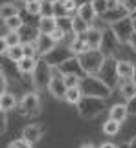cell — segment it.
Returning <instances> with one entry per match:
<instances>
[{
	"label": "cell",
	"mask_w": 136,
	"mask_h": 148,
	"mask_svg": "<svg viewBox=\"0 0 136 148\" xmlns=\"http://www.w3.org/2000/svg\"><path fill=\"white\" fill-rule=\"evenodd\" d=\"M121 5L129 11V15H133L136 11V0H121Z\"/></svg>",
	"instance_id": "f35d334b"
},
{
	"label": "cell",
	"mask_w": 136,
	"mask_h": 148,
	"mask_svg": "<svg viewBox=\"0 0 136 148\" xmlns=\"http://www.w3.org/2000/svg\"><path fill=\"white\" fill-rule=\"evenodd\" d=\"M92 5L98 16H103L109 11V0H92Z\"/></svg>",
	"instance_id": "4dcf8cb0"
},
{
	"label": "cell",
	"mask_w": 136,
	"mask_h": 148,
	"mask_svg": "<svg viewBox=\"0 0 136 148\" xmlns=\"http://www.w3.org/2000/svg\"><path fill=\"white\" fill-rule=\"evenodd\" d=\"M50 2H53V4H55V2H59V0H50Z\"/></svg>",
	"instance_id": "9f6ffc18"
},
{
	"label": "cell",
	"mask_w": 136,
	"mask_h": 148,
	"mask_svg": "<svg viewBox=\"0 0 136 148\" xmlns=\"http://www.w3.org/2000/svg\"><path fill=\"white\" fill-rule=\"evenodd\" d=\"M116 66H118V60H114V57H109L107 62H105V66L101 68V71L98 73V77L107 84V86H110V88H114L118 84V81H120Z\"/></svg>",
	"instance_id": "52a82bcc"
},
{
	"label": "cell",
	"mask_w": 136,
	"mask_h": 148,
	"mask_svg": "<svg viewBox=\"0 0 136 148\" xmlns=\"http://www.w3.org/2000/svg\"><path fill=\"white\" fill-rule=\"evenodd\" d=\"M65 5H66V9H68V13H70V15H72V13L77 15V9H79V8L76 5V2H74V0H65Z\"/></svg>",
	"instance_id": "7bdbcfd3"
},
{
	"label": "cell",
	"mask_w": 136,
	"mask_h": 148,
	"mask_svg": "<svg viewBox=\"0 0 136 148\" xmlns=\"http://www.w3.org/2000/svg\"><path fill=\"white\" fill-rule=\"evenodd\" d=\"M59 70H61L63 75H77L81 79L87 77V73L83 71V68H81V64H79L77 57H72V59H68L66 62H63V64L59 66Z\"/></svg>",
	"instance_id": "7c38bea8"
},
{
	"label": "cell",
	"mask_w": 136,
	"mask_h": 148,
	"mask_svg": "<svg viewBox=\"0 0 136 148\" xmlns=\"http://www.w3.org/2000/svg\"><path fill=\"white\" fill-rule=\"evenodd\" d=\"M77 59H79V64H81L83 71L87 73V75H98L101 71V68L105 66V62H107L109 57L101 49H88V51H85V53L77 55Z\"/></svg>",
	"instance_id": "6da1fadb"
},
{
	"label": "cell",
	"mask_w": 136,
	"mask_h": 148,
	"mask_svg": "<svg viewBox=\"0 0 136 148\" xmlns=\"http://www.w3.org/2000/svg\"><path fill=\"white\" fill-rule=\"evenodd\" d=\"M88 29H90V24L87 20H83L79 15L72 16V33L74 35H87Z\"/></svg>",
	"instance_id": "44dd1931"
},
{
	"label": "cell",
	"mask_w": 136,
	"mask_h": 148,
	"mask_svg": "<svg viewBox=\"0 0 136 148\" xmlns=\"http://www.w3.org/2000/svg\"><path fill=\"white\" fill-rule=\"evenodd\" d=\"M72 57H76L72 53V49H70V46H55V49L52 51V53H48L46 57H44V60L48 62L50 66H61L63 62H66L68 59H72Z\"/></svg>",
	"instance_id": "9c48e42d"
},
{
	"label": "cell",
	"mask_w": 136,
	"mask_h": 148,
	"mask_svg": "<svg viewBox=\"0 0 136 148\" xmlns=\"http://www.w3.org/2000/svg\"><path fill=\"white\" fill-rule=\"evenodd\" d=\"M81 81H83V79L77 77V75H65L66 88H79V86H81Z\"/></svg>",
	"instance_id": "e575fe53"
},
{
	"label": "cell",
	"mask_w": 136,
	"mask_h": 148,
	"mask_svg": "<svg viewBox=\"0 0 136 148\" xmlns=\"http://www.w3.org/2000/svg\"><path fill=\"white\" fill-rule=\"evenodd\" d=\"M19 35L22 38V44H35L39 40V37H41V31H39V27H33L30 24H24L20 27Z\"/></svg>",
	"instance_id": "9a60e30c"
},
{
	"label": "cell",
	"mask_w": 136,
	"mask_h": 148,
	"mask_svg": "<svg viewBox=\"0 0 136 148\" xmlns=\"http://www.w3.org/2000/svg\"><path fill=\"white\" fill-rule=\"evenodd\" d=\"M127 110H129V115H136V95L131 101H127Z\"/></svg>",
	"instance_id": "ee69618b"
},
{
	"label": "cell",
	"mask_w": 136,
	"mask_h": 148,
	"mask_svg": "<svg viewBox=\"0 0 136 148\" xmlns=\"http://www.w3.org/2000/svg\"><path fill=\"white\" fill-rule=\"evenodd\" d=\"M74 2H76L77 8H81V5H85V4H90L92 0H74Z\"/></svg>",
	"instance_id": "bcb514c9"
},
{
	"label": "cell",
	"mask_w": 136,
	"mask_h": 148,
	"mask_svg": "<svg viewBox=\"0 0 136 148\" xmlns=\"http://www.w3.org/2000/svg\"><path fill=\"white\" fill-rule=\"evenodd\" d=\"M50 16H53V2L42 0L41 2V18H50Z\"/></svg>",
	"instance_id": "d6a6232c"
},
{
	"label": "cell",
	"mask_w": 136,
	"mask_h": 148,
	"mask_svg": "<svg viewBox=\"0 0 136 148\" xmlns=\"http://www.w3.org/2000/svg\"><path fill=\"white\" fill-rule=\"evenodd\" d=\"M31 2H37V0H20V4H24V5H28V4H31Z\"/></svg>",
	"instance_id": "681fc988"
},
{
	"label": "cell",
	"mask_w": 136,
	"mask_h": 148,
	"mask_svg": "<svg viewBox=\"0 0 136 148\" xmlns=\"http://www.w3.org/2000/svg\"><path fill=\"white\" fill-rule=\"evenodd\" d=\"M22 48H24V57H31V59H35V57L39 55L35 44H22Z\"/></svg>",
	"instance_id": "8d00e7d4"
},
{
	"label": "cell",
	"mask_w": 136,
	"mask_h": 148,
	"mask_svg": "<svg viewBox=\"0 0 136 148\" xmlns=\"http://www.w3.org/2000/svg\"><path fill=\"white\" fill-rule=\"evenodd\" d=\"M99 148H118V145H114V143H103Z\"/></svg>",
	"instance_id": "7dc6e473"
},
{
	"label": "cell",
	"mask_w": 136,
	"mask_h": 148,
	"mask_svg": "<svg viewBox=\"0 0 136 148\" xmlns=\"http://www.w3.org/2000/svg\"><path fill=\"white\" fill-rule=\"evenodd\" d=\"M50 81H52V66H50L44 59H39V60H37V68H35V71L31 73L33 88H35V90L48 88Z\"/></svg>",
	"instance_id": "5b68a950"
},
{
	"label": "cell",
	"mask_w": 136,
	"mask_h": 148,
	"mask_svg": "<svg viewBox=\"0 0 136 148\" xmlns=\"http://www.w3.org/2000/svg\"><path fill=\"white\" fill-rule=\"evenodd\" d=\"M6 130H8V113L2 112V115H0V134H6Z\"/></svg>",
	"instance_id": "60d3db41"
},
{
	"label": "cell",
	"mask_w": 136,
	"mask_h": 148,
	"mask_svg": "<svg viewBox=\"0 0 136 148\" xmlns=\"http://www.w3.org/2000/svg\"><path fill=\"white\" fill-rule=\"evenodd\" d=\"M55 20H57V27H59V29H63L66 35L72 33V16H63V18H55Z\"/></svg>",
	"instance_id": "836d02e7"
},
{
	"label": "cell",
	"mask_w": 136,
	"mask_h": 148,
	"mask_svg": "<svg viewBox=\"0 0 136 148\" xmlns=\"http://www.w3.org/2000/svg\"><path fill=\"white\" fill-rule=\"evenodd\" d=\"M0 92L2 93L8 92V75H6L4 70H2V75H0Z\"/></svg>",
	"instance_id": "b9f144b4"
},
{
	"label": "cell",
	"mask_w": 136,
	"mask_h": 148,
	"mask_svg": "<svg viewBox=\"0 0 136 148\" xmlns=\"http://www.w3.org/2000/svg\"><path fill=\"white\" fill-rule=\"evenodd\" d=\"M42 135H44V126H42V124L33 123V124H28V126H24L20 137L24 139V141H28L30 145H35L37 141L42 139Z\"/></svg>",
	"instance_id": "8fae6325"
},
{
	"label": "cell",
	"mask_w": 136,
	"mask_h": 148,
	"mask_svg": "<svg viewBox=\"0 0 136 148\" xmlns=\"http://www.w3.org/2000/svg\"><path fill=\"white\" fill-rule=\"evenodd\" d=\"M112 31H114V35L118 37V40L121 44H129L131 40L133 33H134V27H133V16H127V18H123L120 22H116L114 26H110Z\"/></svg>",
	"instance_id": "ba28073f"
},
{
	"label": "cell",
	"mask_w": 136,
	"mask_h": 148,
	"mask_svg": "<svg viewBox=\"0 0 136 148\" xmlns=\"http://www.w3.org/2000/svg\"><path fill=\"white\" fill-rule=\"evenodd\" d=\"M120 40H118V37L114 35V31H112V27L103 31V40H101V51L107 55V57H114V53L118 51V46H120Z\"/></svg>",
	"instance_id": "30bf717a"
},
{
	"label": "cell",
	"mask_w": 136,
	"mask_h": 148,
	"mask_svg": "<svg viewBox=\"0 0 136 148\" xmlns=\"http://www.w3.org/2000/svg\"><path fill=\"white\" fill-rule=\"evenodd\" d=\"M127 117H129L127 104H114V106H110V110H109V119H112V121H116V123L121 124Z\"/></svg>",
	"instance_id": "ac0fdd59"
},
{
	"label": "cell",
	"mask_w": 136,
	"mask_h": 148,
	"mask_svg": "<svg viewBox=\"0 0 136 148\" xmlns=\"http://www.w3.org/2000/svg\"><path fill=\"white\" fill-rule=\"evenodd\" d=\"M129 145H131V148H136V135H134L131 141H129Z\"/></svg>",
	"instance_id": "c3c4849f"
},
{
	"label": "cell",
	"mask_w": 136,
	"mask_h": 148,
	"mask_svg": "<svg viewBox=\"0 0 136 148\" xmlns=\"http://www.w3.org/2000/svg\"><path fill=\"white\" fill-rule=\"evenodd\" d=\"M39 2H42V0H39Z\"/></svg>",
	"instance_id": "6f0895ef"
},
{
	"label": "cell",
	"mask_w": 136,
	"mask_h": 148,
	"mask_svg": "<svg viewBox=\"0 0 136 148\" xmlns=\"http://www.w3.org/2000/svg\"><path fill=\"white\" fill-rule=\"evenodd\" d=\"M133 27H134V33H136V18L133 16Z\"/></svg>",
	"instance_id": "db71d44e"
},
{
	"label": "cell",
	"mask_w": 136,
	"mask_h": 148,
	"mask_svg": "<svg viewBox=\"0 0 136 148\" xmlns=\"http://www.w3.org/2000/svg\"><path fill=\"white\" fill-rule=\"evenodd\" d=\"M50 37H52L53 40L59 44V42H63V38L66 37V33H65L63 29H59V27H57V29H55V31H53V33H52V35H50Z\"/></svg>",
	"instance_id": "ab89813d"
},
{
	"label": "cell",
	"mask_w": 136,
	"mask_h": 148,
	"mask_svg": "<svg viewBox=\"0 0 136 148\" xmlns=\"http://www.w3.org/2000/svg\"><path fill=\"white\" fill-rule=\"evenodd\" d=\"M118 132H120V123H116V121H112V119H109V121H105L103 124V134L105 135H116Z\"/></svg>",
	"instance_id": "f546056e"
},
{
	"label": "cell",
	"mask_w": 136,
	"mask_h": 148,
	"mask_svg": "<svg viewBox=\"0 0 136 148\" xmlns=\"http://www.w3.org/2000/svg\"><path fill=\"white\" fill-rule=\"evenodd\" d=\"M103 112H105V101L103 99L83 95V99L77 102V113H79V117L85 119V121L96 119L98 115H101Z\"/></svg>",
	"instance_id": "3957f363"
},
{
	"label": "cell",
	"mask_w": 136,
	"mask_h": 148,
	"mask_svg": "<svg viewBox=\"0 0 136 148\" xmlns=\"http://www.w3.org/2000/svg\"><path fill=\"white\" fill-rule=\"evenodd\" d=\"M118 148H131V145H129V143H121V145H118Z\"/></svg>",
	"instance_id": "f907efd6"
},
{
	"label": "cell",
	"mask_w": 136,
	"mask_h": 148,
	"mask_svg": "<svg viewBox=\"0 0 136 148\" xmlns=\"http://www.w3.org/2000/svg\"><path fill=\"white\" fill-rule=\"evenodd\" d=\"M2 40L6 42L8 48H15V46H20V44H22V38L19 35V31H9L6 37H2Z\"/></svg>",
	"instance_id": "484cf974"
},
{
	"label": "cell",
	"mask_w": 136,
	"mask_h": 148,
	"mask_svg": "<svg viewBox=\"0 0 136 148\" xmlns=\"http://www.w3.org/2000/svg\"><path fill=\"white\" fill-rule=\"evenodd\" d=\"M127 16H131V15H129V11H127V9H125V8H123V5L120 4L118 8L109 9V11H107V13H105L103 16H101V18H103V20H105L109 26H114L116 22H120V20H123V18H127Z\"/></svg>",
	"instance_id": "5bb4252c"
},
{
	"label": "cell",
	"mask_w": 136,
	"mask_h": 148,
	"mask_svg": "<svg viewBox=\"0 0 136 148\" xmlns=\"http://www.w3.org/2000/svg\"><path fill=\"white\" fill-rule=\"evenodd\" d=\"M24 9L28 11L30 15H39L41 16V2H31V4H28V5H24Z\"/></svg>",
	"instance_id": "d590c367"
},
{
	"label": "cell",
	"mask_w": 136,
	"mask_h": 148,
	"mask_svg": "<svg viewBox=\"0 0 136 148\" xmlns=\"http://www.w3.org/2000/svg\"><path fill=\"white\" fill-rule=\"evenodd\" d=\"M81 148H96V146L90 145V143H85V145H81Z\"/></svg>",
	"instance_id": "816d5d0a"
},
{
	"label": "cell",
	"mask_w": 136,
	"mask_h": 148,
	"mask_svg": "<svg viewBox=\"0 0 136 148\" xmlns=\"http://www.w3.org/2000/svg\"><path fill=\"white\" fill-rule=\"evenodd\" d=\"M39 31L42 35H52V33L57 29V20L55 16H50V18H39Z\"/></svg>",
	"instance_id": "7402d4cb"
},
{
	"label": "cell",
	"mask_w": 136,
	"mask_h": 148,
	"mask_svg": "<svg viewBox=\"0 0 136 148\" xmlns=\"http://www.w3.org/2000/svg\"><path fill=\"white\" fill-rule=\"evenodd\" d=\"M53 16L55 18H63V16H72L68 13L66 5H65V0H59V2L53 4Z\"/></svg>",
	"instance_id": "f1b7e54d"
},
{
	"label": "cell",
	"mask_w": 136,
	"mask_h": 148,
	"mask_svg": "<svg viewBox=\"0 0 136 148\" xmlns=\"http://www.w3.org/2000/svg\"><path fill=\"white\" fill-rule=\"evenodd\" d=\"M17 106H19V102H17L15 95L11 92H6V93H0V110L2 112H11V110H17Z\"/></svg>",
	"instance_id": "d6986e66"
},
{
	"label": "cell",
	"mask_w": 136,
	"mask_h": 148,
	"mask_svg": "<svg viewBox=\"0 0 136 148\" xmlns=\"http://www.w3.org/2000/svg\"><path fill=\"white\" fill-rule=\"evenodd\" d=\"M35 46H37V53H39V57H41V59H44L48 53H52V51L55 49L57 42H55L50 35H42V33H41V37H39V40L35 42Z\"/></svg>",
	"instance_id": "4fadbf2b"
},
{
	"label": "cell",
	"mask_w": 136,
	"mask_h": 148,
	"mask_svg": "<svg viewBox=\"0 0 136 148\" xmlns=\"http://www.w3.org/2000/svg\"><path fill=\"white\" fill-rule=\"evenodd\" d=\"M17 2H20V0H17Z\"/></svg>",
	"instance_id": "680465c9"
},
{
	"label": "cell",
	"mask_w": 136,
	"mask_h": 148,
	"mask_svg": "<svg viewBox=\"0 0 136 148\" xmlns=\"http://www.w3.org/2000/svg\"><path fill=\"white\" fill-rule=\"evenodd\" d=\"M118 90H120V95L125 101H131L134 95H136V82L133 79H127V81H120L118 84Z\"/></svg>",
	"instance_id": "2e32d148"
},
{
	"label": "cell",
	"mask_w": 136,
	"mask_h": 148,
	"mask_svg": "<svg viewBox=\"0 0 136 148\" xmlns=\"http://www.w3.org/2000/svg\"><path fill=\"white\" fill-rule=\"evenodd\" d=\"M129 46H131V49H134V51H136V33H133L131 40H129Z\"/></svg>",
	"instance_id": "f6af8a7d"
},
{
	"label": "cell",
	"mask_w": 136,
	"mask_h": 148,
	"mask_svg": "<svg viewBox=\"0 0 136 148\" xmlns=\"http://www.w3.org/2000/svg\"><path fill=\"white\" fill-rule=\"evenodd\" d=\"M42 106H41V99H39L37 92H28L22 95V99L19 102V106H17V112L20 113L22 117H37L39 113H41Z\"/></svg>",
	"instance_id": "277c9868"
},
{
	"label": "cell",
	"mask_w": 136,
	"mask_h": 148,
	"mask_svg": "<svg viewBox=\"0 0 136 148\" xmlns=\"http://www.w3.org/2000/svg\"><path fill=\"white\" fill-rule=\"evenodd\" d=\"M4 57H8V59H11L17 64L19 60H22L24 59V48H22V44L20 46H15V48H9L8 49V53H6Z\"/></svg>",
	"instance_id": "4316f807"
},
{
	"label": "cell",
	"mask_w": 136,
	"mask_h": 148,
	"mask_svg": "<svg viewBox=\"0 0 136 148\" xmlns=\"http://www.w3.org/2000/svg\"><path fill=\"white\" fill-rule=\"evenodd\" d=\"M8 148H33V145H30L28 141H24V139H15V141H11V143L8 145Z\"/></svg>",
	"instance_id": "74e56055"
},
{
	"label": "cell",
	"mask_w": 136,
	"mask_h": 148,
	"mask_svg": "<svg viewBox=\"0 0 136 148\" xmlns=\"http://www.w3.org/2000/svg\"><path fill=\"white\" fill-rule=\"evenodd\" d=\"M19 15V5L13 4V2H4L2 8H0V18H2V22L13 18V16Z\"/></svg>",
	"instance_id": "603a6c76"
},
{
	"label": "cell",
	"mask_w": 136,
	"mask_h": 148,
	"mask_svg": "<svg viewBox=\"0 0 136 148\" xmlns=\"http://www.w3.org/2000/svg\"><path fill=\"white\" fill-rule=\"evenodd\" d=\"M133 81L136 82V62H134V73H133Z\"/></svg>",
	"instance_id": "f5cc1de1"
},
{
	"label": "cell",
	"mask_w": 136,
	"mask_h": 148,
	"mask_svg": "<svg viewBox=\"0 0 136 148\" xmlns=\"http://www.w3.org/2000/svg\"><path fill=\"white\" fill-rule=\"evenodd\" d=\"M35 68H37V59H31V57H24L22 60L17 62V70H19V73H22V75L33 73Z\"/></svg>",
	"instance_id": "cb8c5ba5"
},
{
	"label": "cell",
	"mask_w": 136,
	"mask_h": 148,
	"mask_svg": "<svg viewBox=\"0 0 136 148\" xmlns=\"http://www.w3.org/2000/svg\"><path fill=\"white\" fill-rule=\"evenodd\" d=\"M118 77L120 81H127V79H133V73H134V62L131 60H118Z\"/></svg>",
	"instance_id": "e0dca14e"
},
{
	"label": "cell",
	"mask_w": 136,
	"mask_h": 148,
	"mask_svg": "<svg viewBox=\"0 0 136 148\" xmlns=\"http://www.w3.org/2000/svg\"><path fill=\"white\" fill-rule=\"evenodd\" d=\"M4 24L8 26V29H9V31H20V27L24 26V20L20 18V15H17V16H13V18L6 20Z\"/></svg>",
	"instance_id": "1f68e13d"
},
{
	"label": "cell",
	"mask_w": 136,
	"mask_h": 148,
	"mask_svg": "<svg viewBox=\"0 0 136 148\" xmlns=\"http://www.w3.org/2000/svg\"><path fill=\"white\" fill-rule=\"evenodd\" d=\"M48 92L59 101H66V84H65V75L61 73L57 66H52V81L48 84Z\"/></svg>",
	"instance_id": "8992f818"
},
{
	"label": "cell",
	"mask_w": 136,
	"mask_h": 148,
	"mask_svg": "<svg viewBox=\"0 0 136 148\" xmlns=\"http://www.w3.org/2000/svg\"><path fill=\"white\" fill-rule=\"evenodd\" d=\"M77 15L81 16L83 20H87L88 24H92V22L98 18V15H96V11H94V5H92V2L90 4H85V5H81V8L77 9Z\"/></svg>",
	"instance_id": "d4e9b609"
},
{
	"label": "cell",
	"mask_w": 136,
	"mask_h": 148,
	"mask_svg": "<svg viewBox=\"0 0 136 148\" xmlns=\"http://www.w3.org/2000/svg\"><path fill=\"white\" fill-rule=\"evenodd\" d=\"M81 92L83 95H88V97H98V99H109L112 93V88L107 86V84L101 81L98 75H87L81 81Z\"/></svg>",
	"instance_id": "7a4b0ae2"
},
{
	"label": "cell",
	"mask_w": 136,
	"mask_h": 148,
	"mask_svg": "<svg viewBox=\"0 0 136 148\" xmlns=\"http://www.w3.org/2000/svg\"><path fill=\"white\" fill-rule=\"evenodd\" d=\"M101 40H103V31L90 27L88 33H87V44H88V49H99V48H101Z\"/></svg>",
	"instance_id": "ffe728a7"
},
{
	"label": "cell",
	"mask_w": 136,
	"mask_h": 148,
	"mask_svg": "<svg viewBox=\"0 0 136 148\" xmlns=\"http://www.w3.org/2000/svg\"><path fill=\"white\" fill-rule=\"evenodd\" d=\"M83 99V92H81V88H68V92H66V102H70V104H76L77 106V102Z\"/></svg>",
	"instance_id": "83f0119b"
},
{
	"label": "cell",
	"mask_w": 136,
	"mask_h": 148,
	"mask_svg": "<svg viewBox=\"0 0 136 148\" xmlns=\"http://www.w3.org/2000/svg\"><path fill=\"white\" fill-rule=\"evenodd\" d=\"M131 16H134V18H136V11H134V13H133V15H131Z\"/></svg>",
	"instance_id": "11a10c76"
}]
</instances>
